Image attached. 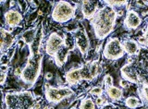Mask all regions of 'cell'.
<instances>
[{
  "label": "cell",
  "instance_id": "13",
  "mask_svg": "<svg viewBox=\"0 0 148 109\" xmlns=\"http://www.w3.org/2000/svg\"><path fill=\"white\" fill-rule=\"evenodd\" d=\"M98 4H99L98 1H91V0H89V1H82L81 10L83 18L91 20L99 10Z\"/></svg>",
  "mask_w": 148,
  "mask_h": 109
},
{
  "label": "cell",
  "instance_id": "28",
  "mask_svg": "<svg viewBox=\"0 0 148 109\" xmlns=\"http://www.w3.org/2000/svg\"><path fill=\"white\" fill-rule=\"evenodd\" d=\"M143 37H145V42H146V45L148 46V20H147V22H146L145 31V35H143Z\"/></svg>",
  "mask_w": 148,
  "mask_h": 109
},
{
  "label": "cell",
  "instance_id": "32",
  "mask_svg": "<svg viewBox=\"0 0 148 109\" xmlns=\"http://www.w3.org/2000/svg\"><path fill=\"white\" fill-rule=\"evenodd\" d=\"M145 4H147V5H148V1H146V2H145Z\"/></svg>",
  "mask_w": 148,
  "mask_h": 109
},
{
  "label": "cell",
  "instance_id": "20",
  "mask_svg": "<svg viewBox=\"0 0 148 109\" xmlns=\"http://www.w3.org/2000/svg\"><path fill=\"white\" fill-rule=\"evenodd\" d=\"M95 103L91 97L87 96L84 99H82L80 106H79V109H95Z\"/></svg>",
  "mask_w": 148,
  "mask_h": 109
},
{
  "label": "cell",
  "instance_id": "15",
  "mask_svg": "<svg viewBox=\"0 0 148 109\" xmlns=\"http://www.w3.org/2000/svg\"><path fill=\"white\" fill-rule=\"evenodd\" d=\"M122 46L124 49V52L126 53L129 57H134L138 54V52L140 51L141 46L136 40L134 39H126L123 41Z\"/></svg>",
  "mask_w": 148,
  "mask_h": 109
},
{
  "label": "cell",
  "instance_id": "6",
  "mask_svg": "<svg viewBox=\"0 0 148 109\" xmlns=\"http://www.w3.org/2000/svg\"><path fill=\"white\" fill-rule=\"evenodd\" d=\"M45 97L50 104H58L62 100L74 94V91L71 87H53L49 84H45Z\"/></svg>",
  "mask_w": 148,
  "mask_h": 109
},
{
  "label": "cell",
  "instance_id": "5",
  "mask_svg": "<svg viewBox=\"0 0 148 109\" xmlns=\"http://www.w3.org/2000/svg\"><path fill=\"white\" fill-rule=\"evenodd\" d=\"M76 13V7L69 1H59L55 5L52 10V20L58 23H66L71 20Z\"/></svg>",
  "mask_w": 148,
  "mask_h": 109
},
{
  "label": "cell",
  "instance_id": "30",
  "mask_svg": "<svg viewBox=\"0 0 148 109\" xmlns=\"http://www.w3.org/2000/svg\"><path fill=\"white\" fill-rule=\"evenodd\" d=\"M14 73H15V75L21 77V75L22 73V69H21V67H17V69H15V72H14Z\"/></svg>",
  "mask_w": 148,
  "mask_h": 109
},
{
  "label": "cell",
  "instance_id": "11",
  "mask_svg": "<svg viewBox=\"0 0 148 109\" xmlns=\"http://www.w3.org/2000/svg\"><path fill=\"white\" fill-rule=\"evenodd\" d=\"M4 19L8 27H9V28H16L23 20V16L18 10H15V8H11V10H8L5 13Z\"/></svg>",
  "mask_w": 148,
  "mask_h": 109
},
{
  "label": "cell",
  "instance_id": "12",
  "mask_svg": "<svg viewBox=\"0 0 148 109\" xmlns=\"http://www.w3.org/2000/svg\"><path fill=\"white\" fill-rule=\"evenodd\" d=\"M120 74H121L122 79L127 80L128 82L139 84V80H138L135 67H134L133 64L130 60L126 65H124L120 69Z\"/></svg>",
  "mask_w": 148,
  "mask_h": 109
},
{
  "label": "cell",
  "instance_id": "23",
  "mask_svg": "<svg viewBox=\"0 0 148 109\" xmlns=\"http://www.w3.org/2000/svg\"><path fill=\"white\" fill-rule=\"evenodd\" d=\"M140 96L143 100V102H145L148 104V85H142L140 90Z\"/></svg>",
  "mask_w": 148,
  "mask_h": 109
},
{
  "label": "cell",
  "instance_id": "1",
  "mask_svg": "<svg viewBox=\"0 0 148 109\" xmlns=\"http://www.w3.org/2000/svg\"><path fill=\"white\" fill-rule=\"evenodd\" d=\"M44 40V28L40 25L37 28L36 35L29 44L30 54L28 57L25 67L22 69V73L21 75V80L28 86H34L36 81L38 80L42 72L43 67L44 54L41 52V45Z\"/></svg>",
  "mask_w": 148,
  "mask_h": 109
},
{
  "label": "cell",
  "instance_id": "25",
  "mask_svg": "<svg viewBox=\"0 0 148 109\" xmlns=\"http://www.w3.org/2000/svg\"><path fill=\"white\" fill-rule=\"evenodd\" d=\"M104 84H105L106 88L110 87V86H113V78H112V76L109 75V74H106L104 77Z\"/></svg>",
  "mask_w": 148,
  "mask_h": 109
},
{
  "label": "cell",
  "instance_id": "8",
  "mask_svg": "<svg viewBox=\"0 0 148 109\" xmlns=\"http://www.w3.org/2000/svg\"><path fill=\"white\" fill-rule=\"evenodd\" d=\"M79 71H80L82 81H92L96 78H98L102 69L98 61L94 60L86 63L85 65L82 67H79Z\"/></svg>",
  "mask_w": 148,
  "mask_h": 109
},
{
  "label": "cell",
  "instance_id": "19",
  "mask_svg": "<svg viewBox=\"0 0 148 109\" xmlns=\"http://www.w3.org/2000/svg\"><path fill=\"white\" fill-rule=\"evenodd\" d=\"M36 31H37V28L26 31L25 33H23V35H22V38H21L22 41L25 44H27L28 45L31 44L32 41H34L35 35H36Z\"/></svg>",
  "mask_w": 148,
  "mask_h": 109
},
{
  "label": "cell",
  "instance_id": "26",
  "mask_svg": "<svg viewBox=\"0 0 148 109\" xmlns=\"http://www.w3.org/2000/svg\"><path fill=\"white\" fill-rule=\"evenodd\" d=\"M95 104L97 106H99V107H102V106H104L105 104H106L108 103H106V98H104L103 96H99V97H96L95 99Z\"/></svg>",
  "mask_w": 148,
  "mask_h": 109
},
{
  "label": "cell",
  "instance_id": "7",
  "mask_svg": "<svg viewBox=\"0 0 148 109\" xmlns=\"http://www.w3.org/2000/svg\"><path fill=\"white\" fill-rule=\"evenodd\" d=\"M125 52L122 43L117 37L109 38L103 49V57L108 60H118L124 57Z\"/></svg>",
  "mask_w": 148,
  "mask_h": 109
},
{
  "label": "cell",
  "instance_id": "31",
  "mask_svg": "<svg viewBox=\"0 0 148 109\" xmlns=\"http://www.w3.org/2000/svg\"><path fill=\"white\" fill-rule=\"evenodd\" d=\"M52 77H53L52 72H47V73H46V74L45 75V80H49L52 79Z\"/></svg>",
  "mask_w": 148,
  "mask_h": 109
},
{
  "label": "cell",
  "instance_id": "29",
  "mask_svg": "<svg viewBox=\"0 0 148 109\" xmlns=\"http://www.w3.org/2000/svg\"><path fill=\"white\" fill-rule=\"evenodd\" d=\"M119 84H120V87H122V88H126L127 86H128V81L122 79V80H120Z\"/></svg>",
  "mask_w": 148,
  "mask_h": 109
},
{
  "label": "cell",
  "instance_id": "24",
  "mask_svg": "<svg viewBox=\"0 0 148 109\" xmlns=\"http://www.w3.org/2000/svg\"><path fill=\"white\" fill-rule=\"evenodd\" d=\"M104 93V90L103 88L99 87V86H95V87H92V90L90 91V94L92 96H96V97H99L102 96Z\"/></svg>",
  "mask_w": 148,
  "mask_h": 109
},
{
  "label": "cell",
  "instance_id": "4",
  "mask_svg": "<svg viewBox=\"0 0 148 109\" xmlns=\"http://www.w3.org/2000/svg\"><path fill=\"white\" fill-rule=\"evenodd\" d=\"M35 103V96L30 91L8 93L3 97L5 109H32Z\"/></svg>",
  "mask_w": 148,
  "mask_h": 109
},
{
  "label": "cell",
  "instance_id": "16",
  "mask_svg": "<svg viewBox=\"0 0 148 109\" xmlns=\"http://www.w3.org/2000/svg\"><path fill=\"white\" fill-rule=\"evenodd\" d=\"M65 79H66L67 83L69 86H73V85H76L78 83L82 82L80 71H79V67L69 69L66 73V75H65Z\"/></svg>",
  "mask_w": 148,
  "mask_h": 109
},
{
  "label": "cell",
  "instance_id": "18",
  "mask_svg": "<svg viewBox=\"0 0 148 109\" xmlns=\"http://www.w3.org/2000/svg\"><path fill=\"white\" fill-rule=\"evenodd\" d=\"M142 101L140 99H138L135 96H129L125 99V106H126L128 108H131V109H135L139 106H142Z\"/></svg>",
  "mask_w": 148,
  "mask_h": 109
},
{
  "label": "cell",
  "instance_id": "2",
  "mask_svg": "<svg viewBox=\"0 0 148 109\" xmlns=\"http://www.w3.org/2000/svg\"><path fill=\"white\" fill-rule=\"evenodd\" d=\"M117 18L118 12L115 8L106 5L99 8L90 20L95 37L99 40H103L112 33L116 27Z\"/></svg>",
  "mask_w": 148,
  "mask_h": 109
},
{
  "label": "cell",
  "instance_id": "3",
  "mask_svg": "<svg viewBox=\"0 0 148 109\" xmlns=\"http://www.w3.org/2000/svg\"><path fill=\"white\" fill-rule=\"evenodd\" d=\"M45 50L49 57H54L55 63L58 67H62L65 65L69 54L71 51L65 37H62L58 33H52L48 35L45 41Z\"/></svg>",
  "mask_w": 148,
  "mask_h": 109
},
{
  "label": "cell",
  "instance_id": "9",
  "mask_svg": "<svg viewBox=\"0 0 148 109\" xmlns=\"http://www.w3.org/2000/svg\"><path fill=\"white\" fill-rule=\"evenodd\" d=\"M72 34L74 40H75L76 47L80 51L82 57H86V54L90 50V39L88 37L85 29L83 27L77 28Z\"/></svg>",
  "mask_w": 148,
  "mask_h": 109
},
{
  "label": "cell",
  "instance_id": "21",
  "mask_svg": "<svg viewBox=\"0 0 148 109\" xmlns=\"http://www.w3.org/2000/svg\"><path fill=\"white\" fill-rule=\"evenodd\" d=\"M103 3L106 4V6L112 7V8L125 7V6H127L129 4L128 1H113V0H112V1H104Z\"/></svg>",
  "mask_w": 148,
  "mask_h": 109
},
{
  "label": "cell",
  "instance_id": "27",
  "mask_svg": "<svg viewBox=\"0 0 148 109\" xmlns=\"http://www.w3.org/2000/svg\"><path fill=\"white\" fill-rule=\"evenodd\" d=\"M100 109H119V108L117 107V106H115L114 104H105L104 106H102Z\"/></svg>",
  "mask_w": 148,
  "mask_h": 109
},
{
  "label": "cell",
  "instance_id": "10",
  "mask_svg": "<svg viewBox=\"0 0 148 109\" xmlns=\"http://www.w3.org/2000/svg\"><path fill=\"white\" fill-rule=\"evenodd\" d=\"M143 22L142 17L135 10H129L124 20V26L128 30H136Z\"/></svg>",
  "mask_w": 148,
  "mask_h": 109
},
{
  "label": "cell",
  "instance_id": "14",
  "mask_svg": "<svg viewBox=\"0 0 148 109\" xmlns=\"http://www.w3.org/2000/svg\"><path fill=\"white\" fill-rule=\"evenodd\" d=\"M15 42H16L15 36L5 28H1V42H0L1 53L4 54L5 52H8Z\"/></svg>",
  "mask_w": 148,
  "mask_h": 109
},
{
  "label": "cell",
  "instance_id": "17",
  "mask_svg": "<svg viewBox=\"0 0 148 109\" xmlns=\"http://www.w3.org/2000/svg\"><path fill=\"white\" fill-rule=\"evenodd\" d=\"M105 91H106V95H108V97L112 102H118L122 98V95H123L122 89H120L119 87H116V86H114V85L106 88Z\"/></svg>",
  "mask_w": 148,
  "mask_h": 109
},
{
  "label": "cell",
  "instance_id": "22",
  "mask_svg": "<svg viewBox=\"0 0 148 109\" xmlns=\"http://www.w3.org/2000/svg\"><path fill=\"white\" fill-rule=\"evenodd\" d=\"M8 64H2L1 65V80L0 83L3 86L5 84L8 78Z\"/></svg>",
  "mask_w": 148,
  "mask_h": 109
}]
</instances>
